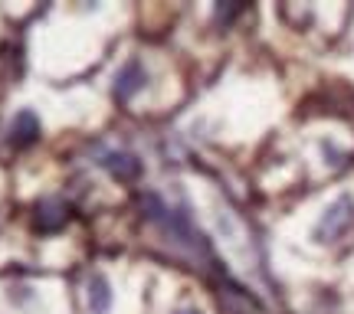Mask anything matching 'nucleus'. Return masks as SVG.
<instances>
[{
  "label": "nucleus",
  "mask_w": 354,
  "mask_h": 314,
  "mask_svg": "<svg viewBox=\"0 0 354 314\" xmlns=\"http://www.w3.org/2000/svg\"><path fill=\"white\" fill-rule=\"evenodd\" d=\"M354 223V197H338V200L331 203L328 210L322 213L315 226V239L318 242H335V239H342Z\"/></svg>",
  "instance_id": "f257e3e1"
},
{
  "label": "nucleus",
  "mask_w": 354,
  "mask_h": 314,
  "mask_svg": "<svg viewBox=\"0 0 354 314\" xmlns=\"http://www.w3.org/2000/svg\"><path fill=\"white\" fill-rule=\"evenodd\" d=\"M145 86H148V72H145L141 59H128V63L118 69V76H115V99L131 101Z\"/></svg>",
  "instance_id": "f03ea898"
},
{
  "label": "nucleus",
  "mask_w": 354,
  "mask_h": 314,
  "mask_svg": "<svg viewBox=\"0 0 354 314\" xmlns=\"http://www.w3.org/2000/svg\"><path fill=\"white\" fill-rule=\"evenodd\" d=\"M39 138V121L33 112H20L13 118V128H10V141L17 148H26V144H33Z\"/></svg>",
  "instance_id": "7ed1b4c3"
},
{
  "label": "nucleus",
  "mask_w": 354,
  "mask_h": 314,
  "mask_svg": "<svg viewBox=\"0 0 354 314\" xmlns=\"http://www.w3.org/2000/svg\"><path fill=\"white\" fill-rule=\"evenodd\" d=\"M109 308H112V288H109V282H105V275H92V282H88V311L109 314Z\"/></svg>",
  "instance_id": "20e7f679"
},
{
  "label": "nucleus",
  "mask_w": 354,
  "mask_h": 314,
  "mask_svg": "<svg viewBox=\"0 0 354 314\" xmlns=\"http://www.w3.org/2000/svg\"><path fill=\"white\" fill-rule=\"evenodd\" d=\"M66 223V206L59 200H46L37 206V226L53 233V229H59Z\"/></svg>",
  "instance_id": "39448f33"
},
{
  "label": "nucleus",
  "mask_w": 354,
  "mask_h": 314,
  "mask_svg": "<svg viewBox=\"0 0 354 314\" xmlns=\"http://www.w3.org/2000/svg\"><path fill=\"white\" fill-rule=\"evenodd\" d=\"M102 164H105V167H109L118 180H135V177L141 174V164L135 161L131 154H109Z\"/></svg>",
  "instance_id": "423d86ee"
},
{
  "label": "nucleus",
  "mask_w": 354,
  "mask_h": 314,
  "mask_svg": "<svg viewBox=\"0 0 354 314\" xmlns=\"http://www.w3.org/2000/svg\"><path fill=\"white\" fill-rule=\"evenodd\" d=\"M177 314H201V311H194V308H184V311H177Z\"/></svg>",
  "instance_id": "0eeeda50"
}]
</instances>
